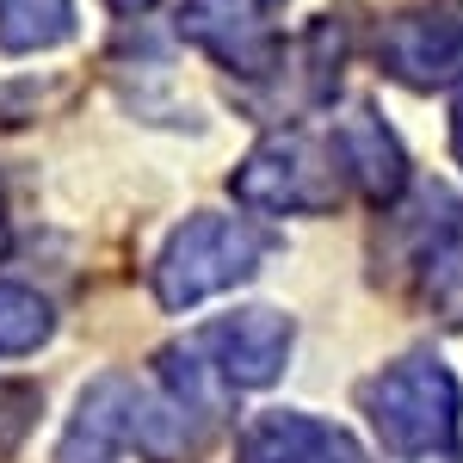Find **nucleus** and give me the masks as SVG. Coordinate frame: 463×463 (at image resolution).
Masks as SVG:
<instances>
[{
    "label": "nucleus",
    "mask_w": 463,
    "mask_h": 463,
    "mask_svg": "<svg viewBox=\"0 0 463 463\" xmlns=\"http://www.w3.org/2000/svg\"><path fill=\"white\" fill-rule=\"evenodd\" d=\"M198 427H204V420H198L161 377L106 371L93 390L80 395L69 432H62V445H56V463H118L124 451H143V458L167 463L198 439Z\"/></svg>",
    "instance_id": "f257e3e1"
},
{
    "label": "nucleus",
    "mask_w": 463,
    "mask_h": 463,
    "mask_svg": "<svg viewBox=\"0 0 463 463\" xmlns=\"http://www.w3.org/2000/svg\"><path fill=\"white\" fill-rule=\"evenodd\" d=\"M364 414L377 439L408 463H458L463 451V395L439 358L414 353L364 383Z\"/></svg>",
    "instance_id": "f03ea898"
},
{
    "label": "nucleus",
    "mask_w": 463,
    "mask_h": 463,
    "mask_svg": "<svg viewBox=\"0 0 463 463\" xmlns=\"http://www.w3.org/2000/svg\"><path fill=\"white\" fill-rule=\"evenodd\" d=\"M235 198L248 211L266 216H321L346 198V161L334 137H321L309 124H290V130H272L248 148V161L235 167Z\"/></svg>",
    "instance_id": "7ed1b4c3"
},
{
    "label": "nucleus",
    "mask_w": 463,
    "mask_h": 463,
    "mask_svg": "<svg viewBox=\"0 0 463 463\" xmlns=\"http://www.w3.org/2000/svg\"><path fill=\"white\" fill-rule=\"evenodd\" d=\"M279 248L253 216H185L155 260V297L161 309H198L216 290H235L266 266Z\"/></svg>",
    "instance_id": "20e7f679"
},
{
    "label": "nucleus",
    "mask_w": 463,
    "mask_h": 463,
    "mask_svg": "<svg viewBox=\"0 0 463 463\" xmlns=\"http://www.w3.org/2000/svg\"><path fill=\"white\" fill-rule=\"evenodd\" d=\"M179 37L229 74L260 80L285 62V0H179Z\"/></svg>",
    "instance_id": "39448f33"
},
{
    "label": "nucleus",
    "mask_w": 463,
    "mask_h": 463,
    "mask_svg": "<svg viewBox=\"0 0 463 463\" xmlns=\"http://www.w3.org/2000/svg\"><path fill=\"white\" fill-rule=\"evenodd\" d=\"M377 62L402 87H451L463 74V6L395 13L377 32Z\"/></svg>",
    "instance_id": "423d86ee"
},
{
    "label": "nucleus",
    "mask_w": 463,
    "mask_h": 463,
    "mask_svg": "<svg viewBox=\"0 0 463 463\" xmlns=\"http://www.w3.org/2000/svg\"><path fill=\"white\" fill-rule=\"evenodd\" d=\"M198 353L216 364L229 390H266L290 358V316L279 309H235L198 334Z\"/></svg>",
    "instance_id": "0eeeda50"
},
{
    "label": "nucleus",
    "mask_w": 463,
    "mask_h": 463,
    "mask_svg": "<svg viewBox=\"0 0 463 463\" xmlns=\"http://www.w3.org/2000/svg\"><path fill=\"white\" fill-rule=\"evenodd\" d=\"M414 266H420V297L432 303V316L463 327V204L451 192H432L427 198Z\"/></svg>",
    "instance_id": "6e6552de"
},
{
    "label": "nucleus",
    "mask_w": 463,
    "mask_h": 463,
    "mask_svg": "<svg viewBox=\"0 0 463 463\" xmlns=\"http://www.w3.org/2000/svg\"><path fill=\"white\" fill-rule=\"evenodd\" d=\"M235 463H364L340 427H321L309 414H260L241 432Z\"/></svg>",
    "instance_id": "1a4fd4ad"
},
{
    "label": "nucleus",
    "mask_w": 463,
    "mask_h": 463,
    "mask_svg": "<svg viewBox=\"0 0 463 463\" xmlns=\"http://www.w3.org/2000/svg\"><path fill=\"white\" fill-rule=\"evenodd\" d=\"M334 148H340V161H346V179H358V192H364L371 204H390L395 192L408 185L402 143L390 137V124L371 106H353L334 124Z\"/></svg>",
    "instance_id": "9d476101"
},
{
    "label": "nucleus",
    "mask_w": 463,
    "mask_h": 463,
    "mask_svg": "<svg viewBox=\"0 0 463 463\" xmlns=\"http://www.w3.org/2000/svg\"><path fill=\"white\" fill-rule=\"evenodd\" d=\"M74 32V0H0V50H56Z\"/></svg>",
    "instance_id": "9b49d317"
},
{
    "label": "nucleus",
    "mask_w": 463,
    "mask_h": 463,
    "mask_svg": "<svg viewBox=\"0 0 463 463\" xmlns=\"http://www.w3.org/2000/svg\"><path fill=\"white\" fill-rule=\"evenodd\" d=\"M50 303L25 285H0V358H19V353H37L50 340Z\"/></svg>",
    "instance_id": "f8f14e48"
},
{
    "label": "nucleus",
    "mask_w": 463,
    "mask_h": 463,
    "mask_svg": "<svg viewBox=\"0 0 463 463\" xmlns=\"http://www.w3.org/2000/svg\"><path fill=\"white\" fill-rule=\"evenodd\" d=\"M451 148H458V161H463V93H458V106H451Z\"/></svg>",
    "instance_id": "ddd939ff"
},
{
    "label": "nucleus",
    "mask_w": 463,
    "mask_h": 463,
    "mask_svg": "<svg viewBox=\"0 0 463 463\" xmlns=\"http://www.w3.org/2000/svg\"><path fill=\"white\" fill-rule=\"evenodd\" d=\"M111 6H118V13H143L148 0H111Z\"/></svg>",
    "instance_id": "4468645a"
},
{
    "label": "nucleus",
    "mask_w": 463,
    "mask_h": 463,
    "mask_svg": "<svg viewBox=\"0 0 463 463\" xmlns=\"http://www.w3.org/2000/svg\"><path fill=\"white\" fill-rule=\"evenodd\" d=\"M0 253H6V204H0Z\"/></svg>",
    "instance_id": "2eb2a0df"
}]
</instances>
